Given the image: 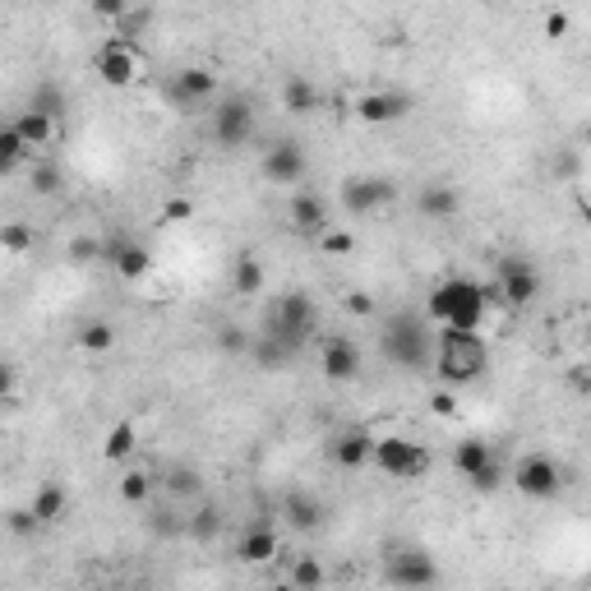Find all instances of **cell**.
Instances as JSON below:
<instances>
[{
  "mask_svg": "<svg viewBox=\"0 0 591 591\" xmlns=\"http://www.w3.org/2000/svg\"><path fill=\"white\" fill-rule=\"evenodd\" d=\"M328 453H333V462H338L342 471H361V467H370L374 435L370 430H342V435L328 444Z\"/></svg>",
  "mask_w": 591,
  "mask_h": 591,
  "instance_id": "d6986e66",
  "label": "cell"
},
{
  "mask_svg": "<svg viewBox=\"0 0 591 591\" xmlns=\"http://www.w3.org/2000/svg\"><path fill=\"white\" fill-rule=\"evenodd\" d=\"M430 407H435L439 416H453V411H458V402H453V393H435V398H430Z\"/></svg>",
  "mask_w": 591,
  "mask_h": 591,
  "instance_id": "7dc6e473",
  "label": "cell"
},
{
  "mask_svg": "<svg viewBox=\"0 0 591 591\" xmlns=\"http://www.w3.org/2000/svg\"><path fill=\"white\" fill-rule=\"evenodd\" d=\"M384 578L393 591H430L439 582V564L421 545H398L384 564Z\"/></svg>",
  "mask_w": 591,
  "mask_h": 591,
  "instance_id": "8992f818",
  "label": "cell"
},
{
  "mask_svg": "<svg viewBox=\"0 0 591 591\" xmlns=\"http://www.w3.org/2000/svg\"><path fill=\"white\" fill-rule=\"evenodd\" d=\"M56 130L61 125L47 121L42 111H19V121H14V134H19V144L28 148V153H37V148H47L51 139H56Z\"/></svg>",
  "mask_w": 591,
  "mask_h": 591,
  "instance_id": "7402d4cb",
  "label": "cell"
},
{
  "mask_svg": "<svg viewBox=\"0 0 591 591\" xmlns=\"http://www.w3.org/2000/svg\"><path fill=\"white\" fill-rule=\"evenodd\" d=\"M324 374L333 384H351V379L361 374V347L351 338H342V333L324 338Z\"/></svg>",
  "mask_w": 591,
  "mask_h": 591,
  "instance_id": "5bb4252c",
  "label": "cell"
},
{
  "mask_svg": "<svg viewBox=\"0 0 591 591\" xmlns=\"http://www.w3.org/2000/svg\"><path fill=\"white\" fill-rule=\"evenodd\" d=\"M28 111H42L47 121L61 125V121H65V93H61L56 84H37V93H33V102H28Z\"/></svg>",
  "mask_w": 591,
  "mask_h": 591,
  "instance_id": "4dcf8cb0",
  "label": "cell"
},
{
  "mask_svg": "<svg viewBox=\"0 0 591 591\" xmlns=\"http://www.w3.org/2000/svg\"><path fill=\"white\" fill-rule=\"evenodd\" d=\"M28 185H33V194H42V199H56L61 194V185H65V171L56 167V162H33V176H28Z\"/></svg>",
  "mask_w": 591,
  "mask_h": 591,
  "instance_id": "f546056e",
  "label": "cell"
},
{
  "mask_svg": "<svg viewBox=\"0 0 591 591\" xmlns=\"http://www.w3.org/2000/svg\"><path fill=\"white\" fill-rule=\"evenodd\" d=\"M14 388H19V370L10 361H0V402H10Z\"/></svg>",
  "mask_w": 591,
  "mask_h": 591,
  "instance_id": "f6af8a7d",
  "label": "cell"
},
{
  "mask_svg": "<svg viewBox=\"0 0 591 591\" xmlns=\"http://www.w3.org/2000/svg\"><path fill=\"white\" fill-rule=\"evenodd\" d=\"M28 508H33V518L42 522V527H56V522L70 513V495H65V485L51 481V485H42V490H37Z\"/></svg>",
  "mask_w": 591,
  "mask_h": 591,
  "instance_id": "603a6c76",
  "label": "cell"
},
{
  "mask_svg": "<svg viewBox=\"0 0 591 591\" xmlns=\"http://www.w3.org/2000/svg\"><path fill=\"white\" fill-rule=\"evenodd\" d=\"M490 287H495V301L522 310V305H531L536 296H541V273H536V264H531V259H522V254H508L504 264H499V278L490 282Z\"/></svg>",
  "mask_w": 591,
  "mask_h": 591,
  "instance_id": "ba28073f",
  "label": "cell"
},
{
  "mask_svg": "<svg viewBox=\"0 0 591 591\" xmlns=\"http://www.w3.org/2000/svg\"><path fill=\"white\" fill-rule=\"evenodd\" d=\"M167 490L176 499H194L199 490H204V481H199V471H194V467H171L167 471Z\"/></svg>",
  "mask_w": 591,
  "mask_h": 591,
  "instance_id": "d590c367",
  "label": "cell"
},
{
  "mask_svg": "<svg viewBox=\"0 0 591 591\" xmlns=\"http://www.w3.org/2000/svg\"><path fill=\"white\" fill-rule=\"evenodd\" d=\"M74 342H79L88 356H107V351L116 347V324H111V319H88V324L74 333Z\"/></svg>",
  "mask_w": 591,
  "mask_h": 591,
  "instance_id": "4316f807",
  "label": "cell"
},
{
  "mask_svg": "<svg viewBox=\"0 0 591 591\" xmlns=\"http://www.w3.org/2000/svg\"><path fill=\"white\" fill-rule=\"evenodd\" d=\"M213 93H218V74L204 70V65H185V70L171 79V97H176V102H185V107H194V102H208Z\"/></svg>",
  "mask_w": 591,
  "mask_h": 591,
  "instance_id": "ffe728a7",
  "label": "cell"
},
{
  "mask_svg": "<svg viewBox=\"0 0 591 591\" xmlns=\"http://www.w3.org/2000/svg\"><path fill=\"white\" fill-rule=\"evenodd\" d=\"M370 462L384 471L388 481H421L425 471H430V448L416 444V439H402V435H384V439H374Z\"/></svg>",
  "mask_w": 591,
  "mask_h": 591,
  "instance_id": "5b68a950",
  "label": "cell"
},
{
  "mask_svg": "<svg viewBox=\"0 0 591 591\" xmlns=\"http://www.w3.org/2000/svg\"><path fill=\"white\" fill-rule=\"evenodd\" d=\"M218 522H222V513L213 504H204L199 508V513H194L190 522H185V527L194 531V536H199V541H213V536H218Z\"/></svg>",
  "mask_w": 591,
  "mask_h": 591,
  "instance_id": "8d00e7d4",
  "label": "cell"
},
{
  "mask_svg": "<svg viewBox=\"0 0 591 591\" xmlns=\"http://www.w3.org/2000/svg\"><path fill=\"white\" fill-rule=\"evenodd\" d=\"M287 218H291V227L305 231V236H324L328 231V204L310 190H296L291 194V204H287Z\"/></svg>",
  "mask_w": 591,
  "mask_h": 591,
  "instance_id": "e0dca14e",
  "label": "cell"
},
{
  "mask_svg": "<svg viewBox=\"0 0 591 591\" xmlns=\"http://www.w3.org/2000/svg\"><path fill=\"white\" fill-rule=\"evenodd\" d=\"M125 10H130L125 0H97V5H93V14H97V19H107V24H121Z\"/></svg>",
  "mask_w": 591,
  "mask_h": 591,
  "instance_id": "7bdbcfd3",
  "label": "cell"
},
{
  "mask_svg": "<svg viewBox=\"0 0 591 591\" xmlns=\"http://www.w3.org/2000/svg\"><path fill=\"white\" fill-rule=\"evenodd\" d=\"M425 310H430V319H435L444 333H481L490 305H485V287H481V282L444 278V282H435Z\"/></svg>",
  "mask_w": 591,
  "mask_h": 591,
  "instance_id": "6da1fadb",
  "label": "cell"
},
{
  "mask_svg": "<svg viewBox=\"0 0 591 591\" xmlns=\"http://www.w3.org/2000/svg\"><path fill=\"white\" fill-rule=\"evenodd\" d=\"M102 264H111L125 282H144L153 273V254H148L144 241H134V236H107L102 241Z\"/></svg>",
  "mask_w": 591,
  "mask_h": 591,
  "instance_id": "4fadbf2b",
  "label": "cell"
},
{
  "mask_svg": "<svg viewBox=\"0 0 591 591\" xmlns=\"http://www.w3.org/2000/svg\"><path fill=\"white\" fill-rule=\"evenodd\" d=\"M319 245H324L328 254H338V259H342V254L356 250V236H351V231H333V227H328L324 236H319Z\"/></svg>",
  "mask_w": 591,
  "mask_h": 591,
  "instance_id": "60d3db41",
  "label": "cell"
},
{
  "mask_svg": "<svg viewBox=\"0 0 591 591\" xmlns=\"http://www.w3.org/2000/svg\"><path fill=\"white\" fill-rule=\"evenodd\" d=\"M495 591H504V587H495Z\"/></svg>",
  "mask_w": 591,
  "mask_h": 591,
  "instance_id": "681fc988",
  "label": "cell"
},
{
  "mask_svg": "<svg viewBox=\"0 0 591 591\" xmlns=\"http://www.w3.org/2000/svg\"><path fill=\"white\" fill-rule=\"evenodd\" d=\"M490 462H495V448L485 444V439H458V448H453V467H458L467 481L481 467H490Z\"/></svg>",
  "mask_w": 591,
  "mask_h": 591,
  "instance_id": "484cf974",
  "label": "cell"
},
{
  "mask_svg": "<svg viewBox=\"0 0 591 591\" xmlns=\"http://www.w3.org/2000/svg\"><path fill=\"white\" fill-rule=\"evenodd\" d=\"M513 485H518V495H527V499H555L559 490H564V467H559L550 453H531V458L518 462Z\"/></svg>",
  "mask_w": 591,
  "mask_h": 591,
  "instance_id": "8fae6325",
  "label": "cell"
},
{
  "mask_svg": "<svg viewBox=\"0 0 591 591\" xmlns=\"http://www.w3.org/2000/svg\"><path fill=\"white\" fill-rule=\"evenodd\" d=\"M499 485H504V467L499 462H490V467H481L471 476V490H481V495H495Z\"/></svg>",
  "mask_w": 591,
  "mask_h": 591,
  "instance_id": "f35d334b",
  "label": "cell"
},
{
  "mask_svg": "<svg viewBox=\"0 0 591 591\" xmlns=\"http://www.w3.org/2000/svg\"><path fill=\"white\" fill-rule=\"evenodd\" d=\"M121 499L125 504H148V499H153V476H148V471H125Z\"/></svg>",
  "mask_w": 591,
  "mask_h": 591,
  "instance_id": "836d02e7",
  "label": "cell"
},
{
  "mask_svg": "<svg viewBox=\"0 0 591 591\" xmlns=\"http://www.w3.org/2000/svg\"><path fill=\"white\" fill-rule=\"evenodd\" d=\"M393 199H398V185L388 181V176H351V181H342V208H347L351 218H374Z\"/></svg>",
  "mask_w": 591,
  "mask_h": 591,
  "instance_id": "30bf717a",
  "label": "cell"
},
{
  "mask_svg": "<svg viewBox=\"0 0 591 591\" xmlns=\"http://www.w3.org/2000/svg\"><path fill=\"white\" fill-rule=\"evenodd\" d=\"M250 356H254V365H259V370H282V365L291 361V351L282 347V342H273V338H264V333H254L250 338Z\"/></svg>",
  "mask_w": 591,
  "mask_h": 591,
  "instance_id": "f1b7e54d",
  "label": "cell"
},
{
  "mask_svg": "<svg viewBox=\"0 0 591 591\" xmlns=\"http://www.w3.org/2000/svg\"><path fill=\"white\" fill-rule=\"evenodd\" d=\"M282 508H287V522H291L296 531H319V527H324V518H328L324 504H319L310 490H291Z\"/></svg>",
  "mask_w": 591,
  "mask_h": 591,
  "instance_id": "44dd1931",
  "label": "cell"
},
{
  "mask_svg": "<svg viewBox=\"0 0 591 591\" xmlns=\"http://www.w3.org/2000/svg\"><path fill=\"white\" fill-rule=\"evenodd\" d=\"M190 218H194L190 199H167V208H162V222H190Z\"/></svg>",
  "mask_w": 591,
  "mask_h": 591,
  "instance_id": "ee69618b",
  "label": "cell"
},
{
  "mask_svg": "<svg viewBox=\"0 0 591 591\" xmlns=\"http://www.w3.org/2000/svg\"><path fill=\"white\" fill-rule=\"evenodd\" d=\"M545 33H550V37H564V33H568V14H550V19H545Z\"/></svg>",
  "mask_w": 591,
  "mask_h": 591,
  "instance_id": "c3c4849f",
  "label": "cell"
},
{
  "mask_svg": "<svg viewBox=\"0 0 591 591\" xmlns=\"http://www.w3.org/2000/svg\"><path fill=\"white\" fill-rule=\"evenodd\" d=\"M5 527H10L14 536H37V527H42V522L33 518V508H14V513H5Z\"/></svg>",
  "mask_w": 591,
  "mask_h": 591,
  "instance_id": "ab89813d",
  "label": "cell"
},
{
  "mask_svg": "<svg viewBox=\"0 0 591 591\" xmlns=\"http://www.w3.org/2000/svg\"><path fill=\"white\" fill-rule=\"evenodd\" d=\"M411 111V97L407 93H361L356 97V116L365 125H388V121H402Z\"/></svg>",
  "mask_w": 591,
  "mask_h": 591,
  "instance_id": "9a60e30c",
  "label": "cell"
},
{
  "mask_svg": "<svg viewBox=\"0 0 591 591\" xmlns=\"http://www.w3.org/2000/svg\"><path fill=\"white\" fill-rule=\"evenodd\" d=\"M254 134V111L245 97H222L218 107H213V139H218L222 148H245Z\"/></svg>",
  "mask_w": 591,
  "mask_h": 591,
  "instance_id": "7c38bea8",
  "label": "cell"
},
{
  "mask_svg": "<svg viewBox=\"0 0 591 591\" xmlns=\"http://www.w3.org/2000/svg\"><path fill=\"white\" fill-rule=\"evenodd\" d=\"M314 324H319V305H314V296L310 291H282L278 301L268 305V314H264V338H273V342H282V347L296 356V351L310 342V333H314Z\"/></svg>",
  "mask_w": 591,
  "mask_h": 591,
  "instance_id": "3957f363",
  "label": "cell"
},
{
  "mask_svg": "<svg viewBox=\"0 0 591 591\" xmlns=\"http://www.w3.org/2000/svg\"><path fill=\"white\" fill-rule=\"evenodd\" d=\"M416 208H421V218H430V222H448V218H458L462 194H458V185L430 181V185H421V194H416Z\"/></svg>",
  "mask_w": 591,
  "mask_h": 591,
  "instance_id": "2e32d148",
  "label": "cell"
},
{
  "mask_svg": "<svg viewBox=\"0 0 591 591\" xmlns=\"http://www.w3.org/2000/svg\"><path fill=\"white\" fill-rule=\"evenodd\" d=\"M278 531L273 527H264V522H250V527H245V536L241 541H236V559H241V564H273V559H278Z\"/></svg>",
  "mask_w": 591,
  "mask_h": 591,
  "instance_id": "ac0fdd59",
  "label": "cell"
},
{
  "mask_svg": "<svg viewBox=\"0 0 591 591\" xmlns=\"http://www.w3.org/2000/svg\"><path fill=\"white\" fill-rule=\"evenodd\" d=\"M28 157V148L19 144V134H14V125H0V176H10V171H19V162Z\"/></svg>",
  "mask_w": 591,
  "mask_h": 591,
  "instance_id": "d6a6232c",
  "label": "cell"
},
{
  "mask_svg": "<svg viewBox=\"0 0 591 591\" xmlns=\"http://www.w3.org/2000/svg\"><path fill=\"white\" fill-rule=\"evenodd\" d=\"M435 374L448 388H471L481 384L490 370V347L481 333H439L435 338Z\"/></svg>",
  "mask_w": 591,
  "mask_h": 591,
  "instance_id": "7a4b0ae2",
  "label": "cell"
},
{
  "mask_svg": "<svg viewBox=\"0 0 591 591\" xmlns=\"http://www.w3.org/2000/svg\"><path fill=\"white\" fill-rule=\"evenodd\" d=\"M264 264L254 259V254H236V264H231V291L236 296H259L264 291Z\"/></svg>",
  "mask_w": 591,
  "mask_h": 591,
  "instance_id": "d4e9b609",
  "label": "cell"
},
{
  "mask_svg": "<svg viewBox=\"0 0 591 591\" xmlns=\"http://www.w3.org/2000/svg\"><path fill=\"white\" fill-rule=\"evenodd\" d=\"M287 582L296 591H319V587H324V564H319V559H310V555H301L296 564H291V578Z\"/></svg>",
  "mask_w": 591,
  "mask_h": 591,
  "instance_id": "1f68e13d",
  "label": "cell"
},
{
  "mask_svg": "<svg viewBox=\"0 0 591 591\" xmlns=\"http://www.w3.org/2000/svg\"><path fill=\"white\" fill-rule=\"evenodd\" d=\"M259 176L268 185H301L310 176V153L305 144L296 139H278V144H268L264 157H259Z\"/></svg>",
  "mask_w": 591,
  "mask_h": 591,
  "instance_id": "9c48e42d",
  "label": "cell"
},
{
  "mask_svg": "<svg viewBox=\"0 0 591 591\" xmlns=\"http://www.w3.org/2000/svg\"><path fill=\"white\" fill-rule=\"evenodd\" d=\"M134 444H139V430H134V421H116L107 430V439H102V458H107V462H125L134 453Z\"/></svg>",
  "mask_w": 591,
  "mask_h": 591,
  "instance_id": "83f0119b",
  "label": "cell"
},
{
  "mask_svg": "<svg viewBox=\"0 0 591 591\" xmlns=\"http://www.w3.org/2000/svg\"><path fill=\"white\" fill-rule=\"evenodd\" d=\"M0 250L28 254L33 250V227H28V222H5V227H0Z\"/></svg>",
  "mask_w": 591,
  "mask_h": 591,
  "instance_id": "e575fe53",
  "label": "cell"
},
{
  "mask_svg": "<svg viewBox=\"0 0 591 591\" xmlns=\"http://www.w3.org/2000/svg\"><path fill=\"white\" fill-rule=\"evenodd\" d=\"M379 347H384V356L398 370H411V374L430 370V361H435V333L416 314H393L384 324V333H379Z\"/></svg>",
  "mask_w": 591,
  "mask_h": 591,
  "instance_id": "277c9868",
  "label": "cell"
},
{
  "mask_svg": "<svg viewBox=\"0 0 591 591\" xmlns=\"http://www.w3.org/2000/svg\"><path fill=\"white\" fill-rule=\"evenodd\" d=\"M282 107L296 111V116H314V111H319V88H314V79L291 74L287 84H282Z\"/></svg>",
  "mask_w": 591,
  "mask_h": 591,
  "instance_id": "cb8c5ba5",
  "label": "cell"
},
{
  "mask_svg": "<svg viewBox=\"0 0 591 591\" xmlns=\"http://www.w3.org/2000/svg\"><path fill=\"white\" fill-rule=\"evenodd\" d=\"M218 347L222 351H250V338H245L241 324H222L218 328Z\"/></svg>",
  "mask_w": 591,
  "mask_h": 591,
  "instance_id": "b9f144b4",
  "label": "cell"
},
{
  "mask_svg": "<svg viewBox=\"0 0 591 591\" xmlns=\"http://www.w3.org/2000/svg\"><path fill=\"white\" fill-rule=\"evenodd\" d=\"M97 79L107 88H130L139 74H144V51L139 42H121V37H107L102 47H97V61H93Z\"/></svg>",
  "mask_w": 591,
  "mask_h": 591,
  "instance_id": "52a82bcc",
  "label": "cell"
},
{
  "mask_svg": "<svg viewBox=\"0 0 591 591\" xmlns=\"http://www.w3.org/2000/svg\"><path fill=\"white\" fill-rule=\"evenodd\" d=\"M347 310L356 314V319H370V314H374V296H365V291H347Z\"/></svg>",
  "mask_w": 591,
  "mask_h": 591,
  "instance_id": "bcb514c9",
  "label": "cell"
},
{
  "mask_svg": "<svg viewBox=\"0 0 591 591\" xmlns=\"http://www.w3.org/2000/svg\"><path fill=\"white\" fill-rule=\"evenodd\" d=\"M65 254H70L74 264H97V259H102V241H97V236H74Z\"/></svg>",
  "mask_w": 591,
  "mask_h": 591,
  "instance_id": "74e56055",
  "label": "cell"
}]
</instances>
